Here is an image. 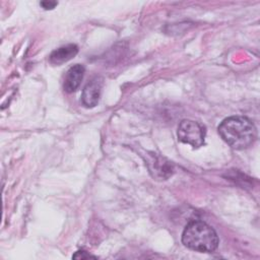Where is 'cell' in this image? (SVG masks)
<instances>
[{
  "label": "cell",
  "instance_id": "9c48e42d",
  "mask_svg": "<svg viewBox=\"0 0 260 260\" xmlns=\"http://www.w3.org/2000/svg\"><path fill=\"white\" fill-rule=\"evenodd\" d=\"M57 5V2L55 1H44V2H41V6L45 9H53L55 6Z\"/></svg>",
  "mask_w": 260,
  "mask_h": 260
},
{
  "label": "cell",
  "instance_id": "5b68a950",
  "mask_svg": "<svg viewBox=\"0 0 260 260\" xmlns=\"http://www.w3.org/2000/svg\"><path fill=\"white\" fill-rule=\"evenodd\" d=\"M104 79L100 76L93 77L89 82L86 83L82 90L81 101L86 108H93L98 105L102 93Z\"/></svg>",
  "mask_w": 260,
  "mask_h": 260
},
{
  "label": "cell",
  "instance_id": "ba28073f",
  "mask_svg": "<svg viewBox=\"0 0 260 260\" xmlns=\"http://www.w3.org/2000/svg\"><path fill=\"white\" fill-rule=\"evenodd\" d=\"M72 258L74 259H88V258H96L95 256L91 255V254H88L86 251H83V250H80V251H77L73 256Z\"/></svg>",
  "mask_w": 260,
  "mask_h": 260
},
{
  "label": "cell",
  "instance_id": "7a4b0ae2",
  "mask_svg": "<svg viewBox=\"0 0 260 260\" xmlns=\"http://www.w3.org/2000/svg\"><path fill=\"white\" fill-rule=\"evenodd\" d=\"M182 243L193 251L211 253L218 246V237L216 232L206 222L192 220L183 231Z\"/></svg>",
  "mask_w": 260,
  "mask_h": 260
},
{
  "label": "cell",
  "instance_id": "52a82bcc",
  "mask_svg": "<svg viewBox=\"0 0 260 260\" xmlns=\"http://www.w3.org/2000/svg\"><path fill=\"white\" fill-rule=\"evenodd\" d=\"M77 53H78V47L74 44H68L54 50L49 57V61L51 64L61 65L71 60Z\"/></svg>",
  "mask_w": 260,
  "mask_h": 260
},
{
  "label": "cell",
  "instance_id": "3957f363",
  "mask_svg": "<svg viewBox=\"0 0 260 260\" xmlns=\"http://www.w3.org/2000/svg\"><path fill=\"white\" fill-rule=\"evenodd\" d=\"M178 138L181 142L198 148L204 144L205 128L198 122L183 120L178 127Z\"/></svg>",
  "mask_w": 260,
  "mask_h": 260
},
{
  "label": "cell",
  "instance_id": "8992f818",
  "mask_svg": "<svg viewBox=\"0 0 260 260\" xmlns=\"http://www.w3.org/2000/svg\"><path fill=\"white\" fill-rule=\"evenodd\" d=\"M84 72H85V68L81 64H75L72 67H70L64 78V83H63L64 90L68 93L75 91L79 87L83 79Z\"/></svg>",
  "mask_w": 260,
  "mask_h": 260
},
{
  "label": "cell",
  "instance_id": "6da1fadb",
  "mask_svg": "<svg viewBox=\"0 0 260 260\" xmlns=\"http://www.w3.org/2000/svg\"><path fill=\"white\" fill-rule=\"evenodd\" d=\"M218 133L234 149L249 147L257 136L253 123L243 116H233L224 119L218 126Z\"/></svg>",
  "mask_w": 260,
  "mask_h": 260
},
{
  "label": "cell",
  "instance_id": "277c9868",
  "mask_svg": "<svg viewBox=\"0 0 260 260\" xmlns=\"http://www.w3.org/2000/svg\"><path fill=\"white\" fill-rule=\"evenodd\" d=\"M146 165L151 176L157 180H167L174 173L173 164L164 156L153 152L147 154Z\"/></svg>",
  "mask_w": 260,
  "mask_h": 260
}]
</instances>
